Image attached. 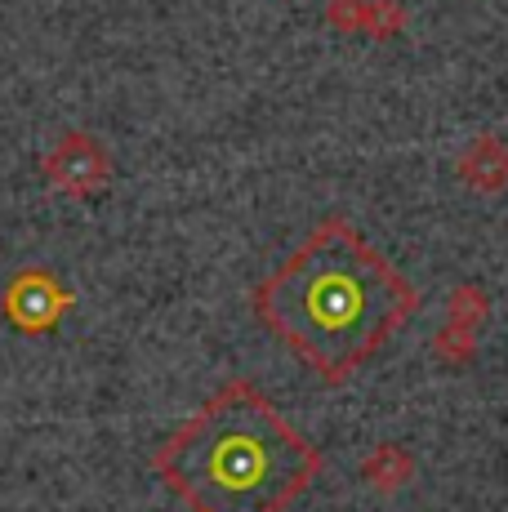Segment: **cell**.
I'll list each match as a JSON object with an SVG mask.
<instances>
[{"label": "cell", "instance_id": "obj_1", "mask_svg": "<svg viewBox=\"0 0 508 512\" xmlns=\"http://www.w3.org/2000/svg\"><path fill=\"white\" fill-rule=\"evenodd\" d=\"M415 308V285L344 219L317 223L254 290V317L330 383L384 348Z\"/></svg>", "mask_w": 508, "mask_h": 512}, {"label": "cell", "instance_id": "obj_2", "mask_svg": "<svg viewBox=\"0 0 508 512\" xmlns=\"http://www.w3.org/2000/svg\"><path fill=\"white\" fill-rule=\"evenodd\" d=\"M156 472L192 512H281L321 472V455L237 379L156 450Z\"/></svg>", "mask_w": 508, "mask_h": 512}, {"label": "cell", "instance_id": "obj_3", "mask_svg": "<svg viewBox=\"0 0 508 512\" xmlns=\"http://www.w3.org/2000/svg\"><path fill=\"white\" fill-rule=\"evenodd\" d=\"M45 179H50L58 192L90 196L94 187L107 183V156L94 147L90 134H63L54 152L45 156Z\"/></svg>", "mask_w": 508, "mask_h": 512}, {"label": "cell", "instance_id": "obj_4", "mask_svg": "<svg viewBox=\"0 0 508 512\" xmlns=\"http://www.w3.org/2000/svg\"><path fill=\"white\" fill-rule=\"evenodd\" d=\"M67 303L72 299L58 290V281L50 277V272H23V277H14V285L5 290L9 321L23 326V330H50Z\"/></svg>", "mask_w": 508, "mask_h": 512}]
</instances>
